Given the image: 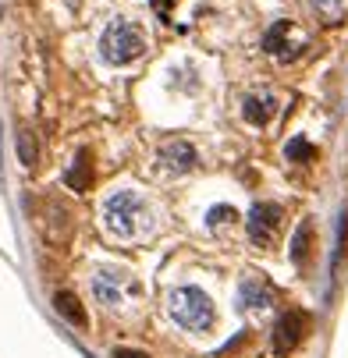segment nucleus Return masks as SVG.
Listing matches in <instances>:
<instances>
[{
    "mask_svg": "<svg viewBox=\"0 0 348 358\" xmlns=\"http://www.w3.org/2000/svg\"><path fill=\"white\" fill-rule=\"evenodd\" d=\"M149 227V210L135 192H114L104 202V231L114 241H135Z\"/></svg>",
    "mask_w": 348,
    "mask_h": 358,
    "instance_id": "nucleus-1",
    "label": "nucleus"
},
{
    "mask_svg": "<svg viewBox=\"0 0 348 358\" xmlns=\"http://www.w3.org/2000/svg\"><path fill=\"white\" fill-rule=\"evenodd\" d=\"M92 291H96V298L104 301L111 313H135V309H139V301H142V284L135 280V273L118 270V266L96 270V277H92Z\"/></svg>",
    "mask_w": 348,
    "mask_h": 358,
    "instance_id": "nucleus-2",
    "label": "nucleus"
},
{
    "mask_svg": "<svg viewBox=\"0 0 348 358\" xmlns=\"http://www.w3.org/2000/svg\"><path fill=\"white\" fill-rule=\"evenodd\" d=\"M167 313L178 327L185 330H210L217 323V309H214V301L207 291H199V287H174L167 294Z\"/></svg>",
    "mask_w": 348,
    "mask_h": 358,
    "instance_id": "nucleus-3",
    "label": "nucleus"
},
{
    "mask_svg": "<svg viewBox=\"0 0 348 358\" xmlns=\"http://www.w3.org/2000/svg\"><path fill=\"white\" fill-rule=\"evenodd\" d=\"M146 54V36L135 22L128 18H118L107 25V32L99 36V57H104L107 64H132Z\"/></svg>",
    "mask_w": 348,
    "mask_h": 358,
    "instance_id": "nucleus-4",
    "label": "nucleus"
},
{
    "mask_svg": "<svg viewBox=\"0 0 348 358\" xmlns=\"http://www.w3.org/2000/svg\"><path fill=\"white\" fill-rule=\"evenodd\" d=\"M281 220H284V210L277 206V202H256L253 213H249V220H245L249 241L260 245V248H270V245L277 241Z\"/></svg>",
    "mask_w": 348,
    "mask_h": 358,
    "instance_id": "nucleus-5",
    "label": "nucleus"
},
{
    "mask_svg": "<svg viewBox=\"0 0 348 358\" xmlns=\"http://www.w3.org/2000/svg\"><path fill=\"white\" fill-rule=\"evenodd\" d=\"M306 334H309V316H306L302 309H288V313H281L277 323H274V351H277L281 358L291 355L298 344H302Z\"/></svg>",
    "mask_w": 348,
    "mask_h": 358,
    "instance_id": "nucleus-6",
    "label": "nucleus"
},
{
    "mask_svg": "<svg viewBox=\"0 0 348 358\" xmlns=\"http://www.w3.org/2000/svg\"><path fill=\"white\" fill-rule=\"evenodd\" d=\"M39 227H43V234H46L50 245H68V241H71V231H75V224H71V210L64 206L57 195H46Z\"/></svg>",
    "mask_w": 348,
    "mask_h": 358,
    "instance_id": "nucleus-7",
    "label": "nucleus"
},
{
    "mask_svg": "<svg viewBox=\"0 0 348 358\" xmlns=\"http://www.w3.org/2000/svg\"><path fill=\"white\" fill-rule=\"evenodd\" d=\"M160 164H164L167 171H174V174H185V171H192V167L199 164V152H195L192 142L171 138V142L160 145Z\"/></svg>",
    "mask_w": 348,
    "mask_h": 358,
    "instance_id": "nucleus-8",
    "label": "nucleus"
},
{
    "mask_svg": "<svg viewBox=\"0 0 348 358\" xmlns=\"http://www.w3.org/2000/svg\"><path fill=\"white\" fill-rule=\"evenodd\" d=\"M238 298H242L245 309H267V305L274 301V291H270V284H263L260 277H245Z\"/></svg>",
    "mask_w": 348,
    "mask_h": 358,
    "instance_id": "nucleus-9",
    "label": "nucleus"
},
{
    "mask_svg": "<svg viewBox=\"0 0 348 358\" xmlns=\"http://www.w3.org/2000/svg\"><path fill=\"white\" fill-rule=\"evenodd\" d=\"M242 117H245L249 124L263 128V124L274 117V96H270V92H263V96H249L245 103H242Z\"/></svg>",
    "mask_w": 348,
    "mask_h": 358,
    "instance_id": "nucleus-10",
    "label": "nucleus"
},
{
    "mask_svg": "<svg viewBox=\"0 0 348 358\" xmlns=\"http://www.w3.org/2000/svg\"><path fill=\"white\" fill-rule=\"evenodd\" d=\"M54 309H57L71 327H78V330L89 327V316H85V309H82V301H78L71 291H57V294H54Z\"/></svg>",
    "mask_w": 348,
    "mask_h": 358,
    "instance_id": "nucleus-11",
    "label": "nucleus"
},
{
    "mask_svg": "<svg viewBox=\"0 0 348 358\" xmlns=\"http://www.w3.org/2000/svg\"><path fill=\"white\" fill-rule=\"evenodd\" d=\"M291 263L295 266H306L309 263V252H313V224L309 220H302L295 227V234H291Z\"/></svg>",
    "mask_w": 348,
    "mask_h": 358,
    "instance_id": "nucleus-12",
    "label": "nucleus"
},
{
    "mask_svg": "<svg viewBox=\"0 0 348 358\" xmlns=\"http://www.w3.org/2000/svg\"><path fill=\"white\" fill-rule=\"evenodd\" d=\"M89 181H92V164H89V152L82 149L78 157H75V164L68 167V174H64V185H68L71 192H85Z\"/></svg>",
    "mask_w": 348,
    "mask_h": 358,
    "instance_id": "nucleus-13",
    "label": "nucleus"
},
{
    "mask_svg": "<svg viewBox=\"0 0 348 358\" xmlns=\"http://www.w3.org/2000/svg\"><path fill=\"white\" fill-rule=\"evenodd\" d=\"M15 145H18V160H22L25 167H36V164H39V145H36V135H32V128H18V135H15Z\"/></svg>",
    "mask_w": 348,
    "mask_h": 358,
    "instance_id": "nucleus-14",
    "label": "nucleus"
},
{
    "mask_svg": "<svg viewBox=\"0 0 348 358\" xmlns=\"http://www.w3.org/2000/svg\"><path fill=\"white\" fill-rule=\"evenodd\" d=\"M309 11L323 22V25H337L344 18V0H309Z\"/></svg>",
    "mask_w": 348,
    "mask_h": 358,
    "instance_id": "nucleus-15",
    "label": "nucleus"
},
{
    "mask_svg": "<svg viewBox=\"0 0 348 358\" xmlns=\"http://www.w3.org/2000/svg\"><path fill=\"white\" fill-rule=\"evenodd\" d=\"M284 157H288L291 164H306V160H313V157H316V149H313V145H309L302 135H298V138H291V142H288Z\"/></svg>",
    "mask_w": 348,
    "mask_h": 358,
    "instance_id": "nucleus-16",
    "label": "nucleus"
},
{
    "mask_svg": "<svg viewBox=\"0 0 348 358\" xmlns=\"http://www.w3.org/2000/svg\"><path fill=\"white\" fill-rule=\"evenodd\" d=\"M235 220H238V213H235L231 206H214V210H210V220H207V224H210V231H221L224 224H235Z\"/></svg>",
    "mask_w": 348,
    "mask_h": 358,
    "instance_id": "nucleus-17",
    "label": "nucleus"
},
{
    "mask_svg": "<svg viewBox=\"0 0 348 358\" xmlns=\"http://www.w3.org/2000/svg\"><path fill=\"white\" fill-rule=\"evenodd\" d=\"M284 32H288V22H277V25L267 32V39H263V43H267L270 54H281V36H284Z\"/></svg>",
    "mask_w": 348,
    "mask_h": 358,
    "instance_id": "nucleus-18",
    "label": "nucleus"
},
{
    "mask_svg": "<svg viewBox=\"0 0 348 358\" xmlns=\"http://www.w3.org/2000/svg\"><path fill=\"white\" fill-rule=\"evenodd\" d=\"M114 358H149V355L135 351V348H114Z\"/></svg>",
    "mask_w": 348,
    "mask_h": 358,
    "instance_id": "nucleus-19",
    "label": "nucleus"
}]
</instances>
